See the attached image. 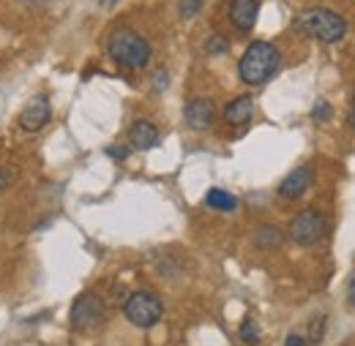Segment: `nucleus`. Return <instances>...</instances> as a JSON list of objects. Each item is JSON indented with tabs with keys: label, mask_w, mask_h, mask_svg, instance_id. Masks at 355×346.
Returning <instances> with one entry per match:
<instances>
[{
	"label": "nucleus",
	"mask_w": 355,
	"mask_h": 346,
	"mask_svg": "<svg viewBox=\"0 0 355 346\" xmlns=\"http://www.w3.org/2000/svg\"><path fill=\"white\" fill-rule=\"evenodd\" d=\"M295 30L320 44H336L345 39L347 22L331 8H306L295 17Z\"/></svg>",
	"instance_id": "f257e3e1"
},
{
	"label": "nucleus",
	"mask_w": 355,
	"mask_h": 346,
	"mask_svg": "<svg viewBox=\"0 0 355 346\" xmlns=\"http://www.w3.org/2000/svg\"><path fill=\"white\" fill-rule=\"evenodd\" d=\"M279 63H282V55H279V49L273 44L252 42L246 46L241 63H238V74H241V80L246 85H263L279 71Z\"/></svg>",
	"instance_id": "f03ea898"
},
{
	"label": "nucleus",
	"mask_w": 355,
	"mask_h": 346,
	"mask_svg": "<svg viewBox=\"0 0 355 346\" xmlns=\"http://www.w3.org/2000/svg\"><path fill=\"white\" fill-rule=\"evenodd\" d=\"M107 52L123 69H145L150 63V44L132 28H115L107 39Z\"/></svg>",
	"instance_id": "7ed1b4c3"
},
{
	"label": "nucleus",
	"mask_w": 355,
	"mask_h": 346,
	"mask_svg": "<svg viewBox=\"0 0 355 346\" xmlns=\"http://www.w3.org/2000/svg\"><path fill=\"white\" fill-rule=\"evenodd\" d=\"M123 313H126V319L132 322L134 327L148 330L162 319L164 305H162V298L153 295V292H134L123 303Z\"/></svg>",
	"instance_id": "20e7f679"
},
{
	"label": "nucleus",
	"mask_w": 355,
	"mask_h": 346,
	"mask_svg": "<svg viewBox=\"0 0 355 346\" xmlns=\"http://www.w3.org/2000/svg\"><path fill=\"white\" fill-rule=\"evenodd\" d=\"M107 319V303L96 292H83L71 305V327L74 330H96Z\"/></svg>",
	"instance_id": "39448f33"
},
{
	"label": "nucleus",
	"mask_w": 355,
	"mask_h": 346,
	"mask_svg": "<svg viewBox=\"0 0 355 346\" xmlns=\"http://www.w3.org/2000/svg\"><path fill=\"white\" fill-rule=\"evenodd\" d=\"M322 235H325V216L320 210H314V208L301 210L290 224V240L304 246V248L317 246L322 240Z\"/></svg>",
	"instance_id": "423d86ee"
},
{
	"label": "nucleus",
	"mask_w": 355,
	"mask_h": 346,
	"mask_svg": "<svg viewBox=\"0 0 355 346\" xmlns=\"http://www.w3.org/2000/svg\"><path fill=\"white\" fill-rule=\"evenodd\" d=\"M214 118H216V107H214L211 98L197 95V98H189L186 107H183V120H186L189 129H194V131L211 129Z\"/></svg>",
	"instance_id": "0eeeda50"
},
{
	"label": "nucleus",
	"mask_w": 355,
	"mask_h": 346,
	"mask_svg": "<svg viewBox=\"0 0 355 346\" xmlns=\"http://www.w3.org/2000/svg\"><path fill=\"white\" fill-rule=\"evenodd\" d=\"M52 118V107L44 93L33 95V101L19 112V129L22 131H42Z\"/></svg>",
	"instance_id": "6e6552de"
},
{
	"label": "nucleus",
	"mask_w": 355,
	"mask_h": 346,
	"mask_svg": "<svg viewBox=\"0 0 355 346\" xmlns=\"http://www.w3.org/2000/svg\"><path fill=\"white\" fill-rule=\"evenodd\" d=\"M230 22L235 25V30L241 33H249L257 22V14H260V0H230Z\"/></svg>",
	"instance_id": "1a4fd4ad"
},
{
	"label": "nucleus",
	"mask_w": 355,
	"mask_h": 346,
	"mask_svg": "<svg viewBox=\"0 0 355 346\" xmlns=\"http://www.w3.org/2000/svg\"><path fill=\"white\" fill-rule=\"evenodd\" d=\"M311 185V170L309 167H298L287 174L282 183H279V197L282 199H298L306 194V188Z\"/></svg>",
	"instance_id": "9d476101"
},
{
	"label": "nucleus",
	"mask_w": 355,
	"mask_h": 346,
	"mask_svg": "<svg viewBox=\"0 0 355 346\" xmlns=\"http://www.w3.org/2000/svg\"><path fill=\"white\" fill-rule=\"evenodd\" d=\"M252 115H254V98H252V95H238V98H232V101L224 107V120H227L232 129L246 126V123L252 120Z\"/></svg>",
	"instance_id": "9b49d317"
},
{
	"label": "nucleus",
	"mask_w": 355,
	"mask_h": 346,
	"mask_svg": "<svg viewBox=\"0 0 355 346\" xmlns=\"http://www.w3.org/2000/svg\"><path fill=\"white\" fill-rule=\"evenodd\" d=\"M159 129H156V123H150V120H134L132 129H129V142H132L134 150H150V147H156L159 145Z\"/></svg>",
	"instance_id": "f8f14e48"
},
{
	"label": "nucleus",
	"mask_w": 355,
	"mask_h": 346,
	"mask_svg": "<svg viewBox=\"0 0 355 346\" xmlns=\"http://www.w3.org/2000/svg\"><path fill=\"white\" fill-rule=\"evenodd\" d=\"M284 243V232L279 229V226H273V224H266V226H260L257 232H254V246L260 248V251H273V248H279Z\"/></svg>",
	"instance_id": "ddd939ff"
},
{
	"label": "nucleus",
	"mask_w": 355,
	"mask_h": 346,
	"mask_svg": "<svg viewBox=\"0 0 355 346\" xmlns=\"http://www.w3.org/2000/svg\"><path fill=\"white\" fill-rule=\"evenodd\" d=\"M205 205H208V208H214V210L230 213V210H235V208H238V199H235L230 191H224V188H211V191L205 194Z\"/></svg>",
	"instance_id": "4468645a"
},
{
	"label": "nucleus",
	"mask_w": 355,
	"mask_h": 346,
	"mask_svg": "<svg viewBox=\"0 0 355 346\" xmlns=\"http://www.w3.org/2000/svg\"><path fill=\"white\" fill-rule=\"evenodd\" d=\"M238 336H241V341L249 346H257L260 344V338H263V333H260V325L252 319V316H246L243 322H241V327H238Z\"/></svg>",
	"instance_id": "2eb2a0df"
},
{
	"label": "nucleus",
	"mask_w": 355,
	"mask_h": 346,
	"mask_svg": "<svg viewBox=\"0 0 355 346\" xmlns=\"http://www.w3.org/2000/svg\"><path fill=\"white\" fill-rule=\"evenodd\" d=\"M331 115H334V109H331V104L328 101H314V109H311V120L314 123H325V120H331Z\"/></svg>",
	"instance_id": "dca6fc26"
},
{
	"label": "nucleus",
	"mask_w": 355,
	"mask_h": 346,
	"mask_svg": "<svg viewBox=\"0 0 355 346\" xmlns=\"http://www.w3.org/2000/svg\"><path fill=\"white\" fill-rule=\"evenodd\" d=\"M227 49H230V44H227L224 36H219V33L216 36H208V42H205V52L208 55H224Z\"/></svg>",
	"instance_id": "f3484780"
},
{
	"label": "nucleus",
	"mask_w": 355,
	"mask_h": 346,
	"mask_svg": "<svg viewBox=\"0 0 355 346\" xmlns=\"http://www.w3.org/2000/svg\"><path fill=\"white\" fill-rule=\"evenodd\" d=\"M200 8H202V0H180V3H178V11H180V17H183V19L197 17V14H200Z\"/></svg>",
	"instance_id": "a211bd4d"
},
{
	"label": "nucleus",
	"mask_w": 355,
	"mask_h": 346,
	"mask_svg": "<svg viewBox=\"0 0 355 346\" xmlns=\"http://www.w3.org/2000/svg\"><path fill=\"white\" fill-rule=\"evenodd\" d=\"M322 327H325V316H317V319H311V330H309V341H311V344H320V341H322Z\"/></svg>",
	"instance_id": "6ab92c4d"
},
{
	"label": "nucleus",
	"mask_w": 355,
	"mask_h": 346,
	"mask_svg": "<svg viewBox=\"0 0 355 346\" xmlns=\"http://www.w3.org/2000/svg\"><path fill=\"white\" fill-rule=\"evenodd\" d=\"M14 183V170L11 167H0V191H6Z\"/></svg>",
	"instance_id": "aec40b11"
},
{
	"label": "nucleus",
	"mask_w": 355,
	"mask_h": 346,
	"mask_svg": "<svg viewBox=\"0 0 355 346\" xmlns=\"http://www.w3.org/2000/svg\"><path fill=\"white\" fill-rule=\"evenodd\" d=\"M153 87L162 93V90H167V69H159L156 71V77H153Z\"/></svg>",
	"instance_id": "412c9836"
},
{
	"label": "nucleus",
	"mask_w": 355,
	"mask_h": 346,
	"mask_svg": "<svg viewBox=\"0 0 355 346\" xmlns=\"http://www.w3.org/2000/svg\"><path fill=\"white\" fill-rule=\"evenodd\" d=\"M107 153H110L112 158H121V161H123V158L129 156V147H123V145H112V147H107Z\"/></svg>",
	"instance_id": "4be33fe9"
},
{
	"label": "nucleus",
	"mask_w": 355,
	"mask_h": 346,
	"mask_svg": "<svg viewBox=\"0 0 355 346\" xmlns=\"http://www.w3.org/2000/svg\"><path fill=\"white\" fill-rule=\"evenodd\" d=\"M284 346H309V338H304V336H298V333H290Z\"/></svg>",
	"instance_id": "5701e85b"
},
{
	"label": "nucleus",
	"mask_w": 355,
	"mask_h": 346,
	"mask_svg": "<svg viewBox=\"0 0 355 346\" xmlns=\"http://www.w3.org/2000/svg\"><path fill=\"white\" fill-rule=\"evenodd\" d=\"M347 300L355 305V270L350 273V278H347Z\"/></svg>",
	"instance_id": "b1692460"
},
{
	"label": "nucleus",
	"mask_w": 355,
	"mask_h": 346,
	"mask_svg": "<svg viewBox=\"0 0 355 346\" xmlns=\"http://www.w3.org/2000/svg\"><path fill=\"white\" fill-rule=\"evenodd\" d=\"M347 123L355 129V109H350V112H347Z\"/></svg>",
	"instance_id": "393cba45"
},
{
	"label": "nucleus",
	"mask_w": 355,
	"mask_h": 346,
	"mask_svg": "<svg viewBox=\"0 0 355 346\" xmlns=\"http://www.w3.org/2000/svg\"><path fill=\"white\" fill-rule=\"evenodd\" d=\"M115 3H118V0H101V6H104V8H110V6H115Z\"/></svg>",
	"instance_id": "a878e982"
},
{
	"label": "nucleus",
	"mask_w": 355,
	"mask_h": 346,
	"mask_svg": "<svg viewBox=\"0 0 355 346\" xmlns=\"http://www.w3.org/2000/svg\"><path fill=\"white\" fill-rule=\"evenodd\" d=\"M353 104H355V90H353Z\"/></svg>",
	"instance_id": "bb28decb"
}]
</instances>
